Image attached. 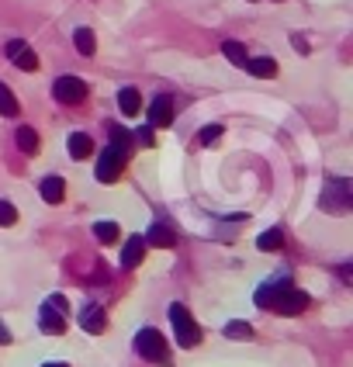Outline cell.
I'll use <instances>...</instances> for the list:
<instances>
[{"mask_svg": "<svg viewBox=\"0 0 353 367\" xmlns=\"http://www.w3.org/2000/svg\"><path fill=\"white\" fill-rule=\"evenodd\" d=\"M14 142H17V149H21V153H28V156H35V153H38V132H35V128H28V125H21V128H17Z\"/></svg>", "mask_w": 353, "mask_h": 367, "instance_id": "cell-16", "label": "cell"}, {"mask_svg": "<svg viewBox=\"0 0 353 367\" xmlns=\"http://www.w3.org/2000/svg\"><path fill=\"white\" fill-rule=\"evenodd\" d=\"M128 149H132V135L125 128H111V146L100 153L97 160V181L100 184H114L125 170V160H128Z\"/></svg>", "mask_w": 353, "mask_h": 367, "instance_id": "cell-2", "label": "cell"}, {"mask_svg": "<svg viewBox=\"0 0 353 367\" xmlns=\"http://www.w3.org/2000/svg\"><path fill=\"white\" fill-rule=\"evenodd\" d=\"M135 350H139L146 361H153V364H170L167 340H163V336H160V329H153V326L139 329V336H135Z\"/></svg>", "mask_w": 353, "mask_h": 367, "instance_id": "cell-4", "label": "cell"}, {"mask_svg": "<svg viewBox=\"0 0 353 367\" xmlns=\"http://www.w3.org/2000/svg\"><path fill=\"white\" fill-rule=\"evenodd\" d=\"M257 305L266 308V312H277V315H298V312L308 308V294L298 291L287 280H270L257 291Z\"/></svg>", "mask_w": 353, "mask_h": 367, "instance_id": "cell-1", "label": "cell"}, {"mask_svg": "<svg viewBox=\"0 0 353 367\" xmlns=\"http://www.w3.org/2000/svg\"><path fill=\"white\" fill-rule=\"evenodd\" d=\"M135 139H139V146H146V149H149V146H156V132H153L149 125H146V128H139V132H135Z\"/></svg>", "mask_w": 353, "mask_h": 367, "instance_id": "cell-26", "label": "cell"}, {"mask_svg": "<svg viewBox=\"0 0 353 367\" xmlns=\"http://www.w3.org/2000/svg\"><path fill=\"white\" fill-rule=\"evenodd\" d=\"M257 246H260V250H280V246H284V232H280V229H266V232H260V236H257Z\"/></svg>", "mask_w": 353, "mask_h": 367, "instance_id": "cell-20", "label": "cell"}, {"mask_svg": "<svg viewBox=\"0 0 353 367\" xmlns=\"http://www.w3.org/2000/svg\"><path fill=\"white\" fill-rule=\"evenodd\" d=\"M142 260H146V239H142V236H132V239L125 243V250H121V267L132 271V267H139Z\"/></svg>", "mask_w": 353, "mask_h": 367, "instance_id": "cell-11", "label": "cell"}, {"mask_svg": "<svg viewBox=\"0 0 353 367\" xmlns=\"http://www.w3.org/2000/svg\"><path fill=\"white\" fill-rule=\"evenodd\" d=\"M7 59H10L17 70H28V73H31V70H38V56L31 52V45H28V42H17V38H14V42H7Z\"/></svg>", "mask_w": 353, "mask_h": 367, "instance_id": "cell-9", "label": "cell"}, {"mask_svg": "<svg viewBox=\"0 0 353 367\" xmlns=\"http://www.w3.org/2000/svg\"><path fill=\"white\" fill-rule=\"evenodd\" d=\"M0 114H3V118H14V114H17V97L10 93L7 84H0Z\"/></svg>", "mask_w": 353, "mask_h": 367, "instance_id": "cell-21", "label": "cell"}, {"mask_svg": "<svg viewBox=\"0 0 353 367\" xmlns=\"http://www.w3.org/2000/svg\"><path fill=\"white\" fill-rule=\"evenodd\" d=\"M42 367H70V364H66V361H45Z\"/></svg>", "mask_w": 353, "mask_h": 367, "instance_id": "cell-29", "label": "cell"}, {"mask_svg": "<svg viewBox=\"0 0 353 367\" xmlns=\"http://www.w3.org/2000/svg\"><path fill=\"white\" fill-rule=\"evenodd\" d=\"M222 52H225V59H229L232 66H246V59H250V56H246V45H243V42H232V38L222 42Z\"/></svg>", "mask_w": 353, "mask_h": 367, "instance_id": "cell-18", "label": "cell"}, {"mask_svg": "<svg viewBox=\"0 0 353 367\" xmlns=\"http://www.w3.org/2000/svg\"><path fill=\"white\" fill-rule=\"evenodd\" d=\"M66 142H70L66 149H70V156H73V160H87L90 153H93V139H90L87 132H73Z\"/></svg>", "mask_w": 353, "mask_h": 367, "instance_id": "cell-12", "label": "cell"}, {"mask_svg": "<svg viewBox=\"0 0 353 367\" xmlns=\"http://www.w3.org/2000/svg\"><path fill=\"white\" fill-rule=\"evenodd\" d=\"M66 312H70V301L63 294H52L45 305H42V315H38V326L42 333H66Z\"/></svg>", "mask_w": 353, "mask_h": 367, "instance_id": "cell-5", "label": "cell"}, {"mask_svg": "<svg viewBox=\"0 0 353 367\" xmlns=\"http://www.w3.org/2000/svg\"><path fill=\"white\" fill-rule=\"evenodd\" d=\"M246 70H250L253 77H260V80H270V77H277V63H273L270 56H257V59H246Z\"/></svg>", "mask_w": 353, "mask_h": 367, "instance_id": "cell-15", "label": "cell"}, {"mask_svg": "<svg viewBox=\"0 0 353 367\" xmlns=\"http://www.w3.org/2000/svg\"><path fill=\"white\" fill-rule=\"evenodd\" d=\"M17 222V208L10 204V201H0V229H7V225H14Z\"/></svg>", "mask_w": 353, "mask_h": 367, "instance_id": "cell-25", "label": "cell"}, {"mask_svg": "<svg viewBox=\"0 0 353 367\" xmlns=\"http://www.w3.org/2000/svg\"><path fill=\"white\" fill-rule=\"evenodd\" d=\"M170 322H174L176 343H180L183 350L201 343V326L194 322V315L187 312V305H180V301H174V305H170Z\"/></svg>", "mask_w": 353, "mask_h": 367, "instance_id": "cell-3", "label": "cell"}, {"mask_svg": "<svg viewBox=\"0 0 353 367\" xmlns=\"http://www.w3.org/2000/svg\"><path fill=\"white\" fill-rule=\"evenodd\" d=\"M7 343H10V333H7V326L0 322V347H7Z\"/></svg>", "mask_w": 353, "mask_h": 367, "instance_id": "cell-28", "label": "cell"}, {"mask_svg": "<svg viewBox=\"0 0 353 367\" xmlns=\"http://www.w3.org/2000/svg\"><path fill=\"white\" fill-rule=\"evenodd\" d=\"M52 93H56L59 104H80V100L87 97V84H84L80 77H59V80L52 84Z\"/></svg>", "mask_w": 353, "mask_h": 367, "instance_id": "cell-7", "label": "cell"}, {"mask_svg": "<svg viewBox=\"0 0 353 367\" xmlns=\"http://www.w3.org/2000/svg\"><path fill=\"white\" fill-rule=\"evenodd\" d=\"M42 197H45L49 204H59V201L66 197V184H63V177H45V181H42Z\"/></svg>", "mask_w": 353, "mask_h": 367, "instance_id": "cell-17", "label": "cell"}, {"mask_svg": "<svg viewBox=\"0 0 353 367\" xmlns=\"http://www.w3.org/2000/svg\"><path fill=\"white\" fill-rule=\"evenodd\" d=\"M73 42H77V49H80L84 56H93V52H97V38H93L90 28H77V31H73Z\"/></svg>", "mask_w": 353, "mask_h": 367, "instance_id": "cell-19", "label": "cell"}, {"mask_svg": "<svg viewBox=\"0 0 353 367\" xmlns=\"http://www.w3.org/2000/svg\"><path fill=\"white\" fill-rule=\"evenodd\" d=\"M353 187L350 181H329L326 184V190H322V208L326 211H333V215H347L353 208Z\"/></svg>", "mask_w": 353, "mask_h": 367, "instance_id": "cell-6", "label": "cell"}, {"mask_svg": "<svg viewBox=\"0 0 353 367\" xmlns=\"http://www.w3.org/2000/svg\"><path fill=\"white\" fill-rule=\"evenodd\" d=\"M93 236H97V243L107 246V243L118 239V225H114V222H97V225H93Z\"/></svg>", "mask_w": 353, "mask_h": 367, "instance_id": "cell-22", "label": "cell"}, {"mask_svg": "<svg viewBox=\"0 0 353 367\" xmlns=\"http://www.w3.org/2000/svg\"><path fill=\"white\" fill-rule=\"evenodd\" d=\"M176 243V232H174V225L170 222H153L149 225V236H146V246H160V250H170Z\"/></svg>", "mask_w": 353, "mask_h": 367, "instance_id": "cell-10", "label": "cell"}, {"mask_svg": "<svg viewBox=\"0 0 353 367\" xmlns=\"http://www.w3.org/2000/svg\"><path fill=\"white\" fill-rule=\"evenodd\" d=\"M146 121H149L153 132L156 128H170L174 125V100L170 97H153V104L146 111Z\"/></svg>", "mask_w": 353, "mask_h": 367, "instance_id": "cell-8", "label": "cell"}, {"mask_svg": "<svg viewBox=\"0 0 353 367\" xmlns=\"http://www.w3.org/2000/svg\"><path fill=\"white\" fill-rule=\"evenodd\" d=\"M291 45H294L298 52H308V42H305L301 35H291Z\"/></svg>", "mask_w": 353, "mask_h": 367, "instance_id": "cell-27", "label": "cell"}, {"mask_svg": "<svg viewBox=\"0 0 353 367\" xmlns=\"http://www.w3.org/2000/svg\"><path fill=\"white\" fill-rule=\"evenodd\" d=\"M225 336H229V340H253V326L236 319V322H229V326H225Z\"/></svg>", "mask_w": 353, "mask_h": 367, "instance_id": "cell-23", "label": "cell"}, {"mask_svg": "<svg viewBox=\"0 0 353 367\" xmlns=\"http://www.w3.org/2000/svg\"><path fill=\"white\" fill-rule=\"evenodd\" d=\"M80 326H84L87 333H104V326H107V319H104V308H97V305H87V308H84V315H80Z\"/></svg>", "mask_w": 353, "mask_h": 367, "instance_id": "cell-13", "label": "cell"}, {"mask_svg": "<svg viewBox=\"0 0 353 367\" xmlns=\"http://www.w3.org/2000/svg\"><path fill=\"white\" fill-rule=\"evenodd\" d=\"M222 135H225V128H222V125H204V128L197 132V142H201V146H215Z\"/></svg>", "mask_w": 353, "mask_h": 367, "instance_id": "cell-24", "label": "cell"}, {"mask_svg": "<svg viewBox=\"0 0 353 367\" xmlns=\"http://www.w3.org/2000/svg\"><path fill=\"white\" fill-rule=\"evenodd\" d=\"M118 107H121V114H139V107H142V97H139V91L135 87H121L118 91Z\"/></svg>", "mask_w": 353, "mask_h": 367, "instance_id": "cell-14", "label": "cell"}]
</instances>
